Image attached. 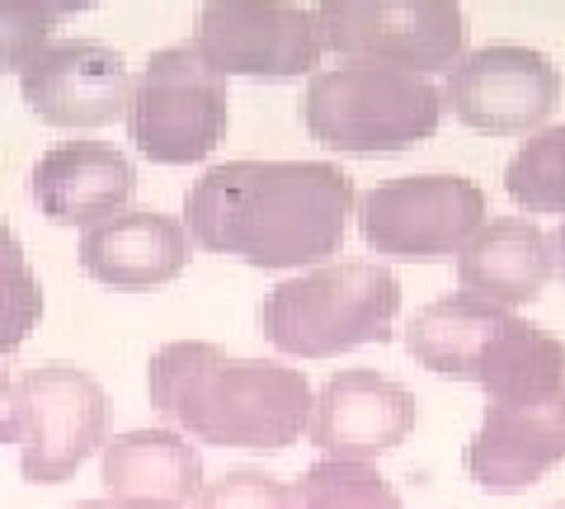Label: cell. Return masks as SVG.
Wrapping results in <instances>:
<instances>
[{"label":"cell","instance_id":"cell-1","mask_svg":"<svg viewBox=\"0 0 565 509\" xmlns=\"http://www.w3.org/2000/svg\"><path fill=\"white\" fill-rule=\"evenodd\" d=\"M359 189L330 161H226L184 199V226L207 255L288 274L344 251Z\"/></svg>","mask_w":565,"mask_h":509},{"label":"cell","instance_id":"cell-2","mask_svg":"<svg viewBox=\"0 0 565 509\" xmlns=\"http://www.w3.org/2000/svg\"><path fill=\"white\" fill-rule=\"evenodd\" d=\"M147 396L180 434L250 453L297 444L316 406L302 368L226 354L207 340H170L156 349L147 363Z\"/></svg>","mask_w":565,"mask_h":509},{"label":"cell","instance_id":"cell-3","mask_svg":"<svg viewBox=\"0 0 565 509\" xmlns=\"http://www.w3.org/2000/svg\"><path fill=\"white\" fill-rule=\"evenodd\" d=\"M401 311V278L382 259H330L264 293L259 336L288 359H340L386 344Z\"/></svg>","mask_w":565,"mask_h":509},{"label":"cell","instance_id":"cell-4","mask_svg":"<svg viewBox=\"0 0 565 509\" xmlns=\"http://www.w3.org/2000/svg\"><path fill=\"white\" fill-rule=\"evenodd\" d=\"M302 123L340 156H392L429 142L444 123V91L429 76L373 62H340L307 76Z\"/></svg>","mask_w":565,"mask_h":509},{"label":"cell","instance_id":"cell-5","mask_svg":"<svg viewBox=\"0 0 565 509\" xmlns=\"http://www.w3.org/2000/svg\"><path fill=\"white\" fill-rule=\"evenodd\" d=\"M109 396L76 363H39L14 382L0 415V444L20 453L29 486H62L104 448Z\"/></svg>","mask_w":565,"mask_h":509},{"label":"cell","instance_id":"cell-6","mask_svg":"<svg viewBox=\"0 0 565 509\" xmlns=\"http://www.w3.org/2000/svg\"><path fill=\"white\" fill-rule=\"evenodd\" d=\"M226 76L212 72L189 43L151 52L128 104V137L137 156H147L151 166H199L226 142Z\"/></svg>","mask_w":565,"mask_h":509},{"label":"cell","instance_id":"cell-7","mask_svg":"<svg viewBox=\"0 0 565 509\" xmlns=\"http://www.w3.org/2000/svg\"><path fill=\"white\" fill-rule=\"evenodd\" d=\"M316 29L340 62L438 76L467 52L462 0H316Z\"/></svg>","mask_w":565,"mask_h":509},{"label":"cell","instance_id":"cell-8","mask_svg":"<svg viewBox=\"0 0 565 509\" xmlns=\"http://www.w3.org/2000/svg\"><path fill=\"white\" fill-rule=\"evenodd\" d=\"M359 232L367 251L401 265L457 259L486 226V194L467 174H401L359 194Z\"/></svg>","mask_w":565,"mask_h":509},{"label":"cell","instance_id":"cell-9","mask_svg":"<svg viewBox=\"0 0 565 509\" xmlns=\"http://www.w3.org/2000/svg\"><path fill=\"white\" fill-rule=\"evenodd\" d=\"M189 47L226 81H302L326 57L316 10L297 0H203Z\"/></svg>","mask_w":565,"mask_h":509},{"label":"cell","instance_id":"cell-10","mask_svg":"<svg viewBox=\"0 0 565 509\" xmlns=\"http://www.w3.org/2000/svg\"><path fill=\"white\" fill-rule=\"evenodd\" d=\"M561 104V72L537 47L490 43L462 52L444 81V109L486 137H527L546 128Z\"/></svg>","mask_w":565,"mask_h":509},{"label":"cell","instance_id":"cell-11","mask_svg":"<svg viewBox=\"0 0 565 509\" xmlns=\"http://www.w3.org/2000/svg\"><path fill=\"white\" fill-rule=\"evenodd\" d=\"M132 66L118 47L95 39H52L20 72L29 114L47 128L90 132L128 118Z\"/></svg>","mask_w":565,"mask_h":509},{"label":"cell","instance_id":"cell-12","mask_svg":"<svg viewBox=\"0 0 565 509\" xmlns=\"http://www.w3.org/2000/svg\"><path fill=\"white\" fill-rule=\"evenodd\" d=\"M415 420L419 401L396 378L373 373V368H344L316 392L307 434L321 448V458L373 463L411 438Z\"/></svg>","mask_w":565,"mask_h":509},{"label":"cell","instance_id":"cell-13","mask_svg":"<svg viewBox=\"0 0 565 509\" xmlns=\"http://www.w3.org/2000/svg\"><path fill=\"white\" fill-rule=\"evenodd\" d=\"M565 463V392L537 401H490L467 444L471 481L490 496H519Z\"/></svg>","mask_w":565,"mask_h":509},{"label":"cell","instance_id":"cell-14","mask_svg":"<svg viewBox=\"0 0 565 509\" xmlns=\"http://www.w3.org/2000/svg\"><path fill=\"white\" fill-rule=\"evenodd\" d=\"M193 259V236L180 218L170 213H122L104 218L81 232V269L104 288L141 293L174 284Z\"/></svg>","mask_w":565,"mask_h":509},{"label":"cell","instance_id":"cell-15","mask_svg":"<svg viewBox=\"0 0 565 509\" xmlns=\"http://www.w3.org/2000/svg\"><path fill=\"white\" fill-rule=\"evenodd\" d=\"M137 194V170L118 147L57 142L33 166V203L57 226H95L122 213Z\"/></svg>","mask_w":565,"mask_h":509},{"label":"cell","instance_id":"cell-16","mask_svg":"<svg viewBox=\"0 0 565 509\" xmlns=\"http://www.w3.org/2000/svg\"><path fill=\"white\" fill-rule=\"evenodd\" d=\"M552 278H556L552 236L527 218L486 222L467 241V251L457 255V284H462V293L504 311L537 303Z\"/></svg>","mask_w":565,"mask_h":509},{"label":"cell","instance_id":"cell-17","mask_svg":"<svg viewBox=\"0 0 565 509\" xmlns=\"http://www.w3.org/2000/svg\"><path fill=\"white\" fill-rule=\"evenodd\" d=\"M104 490L118 500L189 505L203 490V458L180 430H122L99 448Z\"/></svg>","mask_w":565,"mask_h":509},{"label":"cell","instance_id":"cell-18","mask_svg":"<svg viewBox=\"0 0 565 509\" xmlns=\"http://www.w3.org/2000/svg\"><path fill=\"white\" fill-rule=\"evenodd\" d=\"M476 388L490 401H537L565 392V344L533 321L509 311L476 363Z\"/></svg>","mask_w":565,"mask_h":509},{"label":"cell","instance_id":"cell-19","mask_svg":"<svg viewBox=\"0 0 565 509\" xmlns=\"http://www.w3.org/2000/svg\"><path fill=\"white\" fill-rule=\"evenodd\" d=\"M504 316H509L504 307H490L471 293L438 297V303L419 307L411 316V326H405V354L438 378L471 382L476 363H481V349Z\"/></svg>","mask_w":565,"mask_h":509},{"label":"cell","instance_id":"cell-20","mask_svg":"<svg viewBox=\"0 0 565 509\" xmlns=\"http://www.w3.org/2000/svg\"><path fill=\"white\" fill-rule=\"evenodd\" d=\"M504 194L523 213H561L565 218V123L537 128L527 142L509 156L504 166Z\"/></svg>","mask_w":565,"mask_h":509},{"label":"cell","instance_id":"cell-21","mask_svg":"<svg viewBox=\"0 0 565 509\" xmlns=\"http://www.w3.org/2000/svg\"><path fill=\"white\" fill-rule=\"evenodd\" d=\"M297 509H401V496L373 463L321 458L297 481Z\"/></svg>","mask_w":565,"mask_h":509},{"label":"cell","instance_id":"cell-22","mask_svg":"<svg viewBox=\"0 0 565 509\" xmlns=\"http://www.w3.org/2000/svg\"><path fill=\"white\" fill-rule=\"evenodd\" d=\"M43 321V288L10 222L0 218V354H14Z\"/></svg>","mask_w":565,"mask_h":509},{"label":"cell","instance_id":"cell-23","mask_svg":"<svg viewBox=\"0 0 565 509\" xmlns=\"http://www.w3.org/2000/svg\"><path fill=\"white\" fill-rule=\"evenodd\" d=\"M199 509H297V486L274 477V471L236 467L203 481Z\"/></svg>","mask_w":565,"mask_h":509},{"label":"cell","instance_id":"cell-24","mask_svg":"<svg viewBox=\"0 0 565 509\" xmlns=\"http://www.w3.org/2000/svg\"><path fill=\"white\" fill-rule=\"evenodd\" d=\"M52 24L33 0H0V72L20 76L24 66L52 43Z\"/></svg>","mask_w":565,"mask_h":509},{"label":"cell","instance_id":"cell-25","mask_svg":"<svg viewBox=\"0 0 565 509\" xmlns=\"http://www.w3.org/2000/svg\"><path fill=\"white\" fill-rule=\"evenodd\" d=\"M52 24H62V20H71V14H85V10H95V6H104V0H33Z\"/></svg>","mask_w":565,"mask_h":509},{"label":"cell","instance_id":"cell-26","mask_svg":"<svg viewBox=\"0 0 565 509\" xmlns=\"http://www.w3.org/2000/svg\"><path fill=\"white\" fill-rule=\"evenodd\" d=\"M71 509H180V505H156V500H118V496H104V500H85V505H71Z\"/></svg>","mask_w":565,"mask_h":509},{"label":"cell","instance_id":"cell-27","mask_svg":"<svg viewBox=\"0 0 565 509\" xmlns=\"http://www.w3.org/2000/svg\"><path fill=\"white\" fill-rule=\"evenodd\" d=\"M552 255H556V278L565 284V222L556 226V236H552Z\"/></svg>","mask_w":565,"mask_h":509},{"label":"cell","instance_id":"cell-28","mask_svg":"<svg viewBox=\"0 0 565 509\" xmlns=\"http://www.w3.org/2000/svg\"><path fill=\"white\" fill-rule=\"evenodd\" d=\"M10 396V378H6V368H0V401Z\"/></svg>","mask_w":565,"mask_h":509},{"label":"cell","instance_id":"cell-29","mask_svg":"<svg viewBox=\"0 0 565 509\" xmlns=\"http://www.w3.org/2000/svg\"><path fill=\"white\" fill-rule=\"evenodd\" d=\"M552 509H565V505H552Z\"/></svg>","mask_w":565,"mask_h":509}]
</instances>
